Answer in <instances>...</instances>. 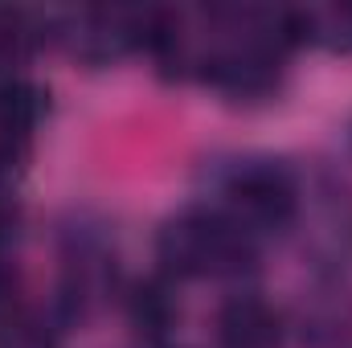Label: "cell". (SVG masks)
I'll list each match as a JSON object with an SVG mask.
<instances>
[{"label": "cell", "mask_w": 352, "mask_h": 348, "mask_svg": "<svg viewBox=\"0 0 352 348\" xmlns=\"http://www.w3.org/2000/svg\"><path fill=\"white\" fill-rule=\"evenodd\" d=\"M12 307H21V303H16V274H12L8 266H0V320H4Z\"/></svg>", "instance_id": "9"}, {"label": "cell", "mask_w": 352, "mask_h": 348, "mask_svg": "<svg viewBox=\"0 0 352 348\" xmlns=\"http://www.w3.org/2000/svg\"><path fill=\"white\" fill-rule=\"evenodd\" d=\"M148 33L152 12H87L74 21L66 41L87 66H111L131 50H148Z\"/></svg>", "instance_id": "3"}, {"label": "cell", "mask_w": 352, "mask_h": 348, "mask_svg": "<svg viewBox=\"0 0 352 348\" xmlns=\"http://www.w3.org/2000/svg\"><path fill=\"white\" fill-rule=\"evenodd\" d=\"M156 259L168 279H242L258 262V238L221 205H188L160 226Z\"/></svg>", "instance_id": "1"}, {"label": "cell", "mask_w": 352, "mask_h": 348, "mask_svg": "<svg viewBox=\"0 0 352 348\" xmlns=\"http://www.w3.org/2000/svg\"><path fill=\"white\" fill-rule=\"evenodd\" d=\"M62 332L66 328L54 316H41L33 307H12L0 320V348H58Z\"/></svg>", "instance_id": "6"}, {"label": "cell", "mask_w": 352, "mask_h": 348, "mask_svg": "<svg viewBox=\"0 0 352 348\" xmlns=\"http://www.w3.org/2000/svg\"><path fill=\"white\" fill-rule=\"evenodd\" d=\"M221 197H226L221 209L238 217L254 238L278 234L299 217V180L278 160H263V156L238 160L226 173Z\"/></svg>", "instance_id": "2"}, {"label": "cell", "mask_w": 352, "mask_h": 348, "mask_svg": "<svg viewBox=\"0 0 352 348\" xmlns=\"http://www.w3.org/2000/svg\"><path fill=\"white\" fill-rule=\"evenodd\" d=\"M217 348H283V312L258 295H234L217 307L213 320Z\"/></svg>", "instance_id": "4"}, {"label": "cell", "mask_w": 352, "mask_h": 348, "mask_svg": "<svg viewBox=\"0 0 352 348\" xmlns=\"http://www.w3.org/2000/svg\"><path fill=\"white\" fill-rule=\"evenodd\" d=\"M123 312H127V324L135 328V336H144L148 345H164L168 332L180 320V299H176V287L168 274H152V279H140L127 299H123Z\"/></svg>", "instance_id": "5"}, {"label": "cell", "mask_w": 352, "mask_h": 348, "mask_svg": "<svg viewBox=\"0 0 352 348\" xmlns=\"http://www.w3.org/2000/svg\"><path fill=\"white\" fill-rule=\"evenodd\" d=\"M21 201H16V188L12 184H0V250H8L16 238H21Z\"/></svg>", "instance_id": "8"}, {"label": "cell", "mask_w": 352, "mask_h": 348, "mask_svg": "<svg viewBox=\"0 0 352 348\" xmlns=\"http://www.w3.org/2000/svg\"><path fill=\"white\" fill-rule=\"evenodd\" d=\"M316 37L336 54H352V4L316 17Z\"/></svg>", "instance_id": "7"}]
</instances>
